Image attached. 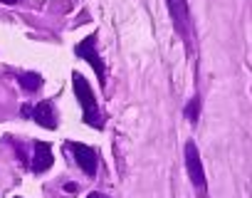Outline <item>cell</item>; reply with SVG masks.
<instances>
[{"label":"cell","instance_id":"ba28073f","mask_svg":"<svg viewBox=\"0 0 252 198\" xmlns=\"http://www.w3.org/2000/svg\"><path fill=\"white\" fill-rule=\"evenodd\" d=\"M20 87L25 92H37L42 87V77L35 74V72H25V74H20Z\"/></svg>","mask_w":252,"mask_h":198},{"label":"cell","instance_id":"277c9868","mask_svg":"<svg viewBox=\"0 0 252 198\" xmlns=\"http://www.w3.org/2000/svg\"><path fill=\"white\" fill-rule=\"evenodd\" d=\"M186 168H188L190 181H193L200 191H205V171H203V164H200L198 146H195L193 141H188V144H186Z\"/></svg>","mask_w":252,"mask_h":198},{"label":"cell","instance_id":"30bf717a","mask_svg":"<svg viewBox=\"0 0 252 198\" xmlns=\"http://www.w3.org/2000/svg\"><path fill=\"white\" fill-rule=\"evenodd\" d=\"M87 198H106V196H101V193H89Z\"/></svg>","mask_w":252,"mask_h":198},{"label":"cell","instance_id":"5b68a950","mask_svg":"<svg viewBox=\"0 0 252 198\" xmlns=\"http://www.w3.org/2000/svg\"><path fill=\"white\" fill-rule=\"evenodd\" d=\"M67 149L74 154V161L82 166V171L87 173V176H94L96 173V166H99V156H96V151L92 149V146H84V144H67Z\"/></svg>","mask_w":252,"mask_h":198},{"label":"cell","instance_id":"8992f818","mask_svg":"<svg viewBox=\"0 0 252 198\" xmlns=\"http://www.w3.org/2000/svg\"><path fill=\"white\" fill-rule=\"evenodd\" d=\"M23 114L25 117H32L40 127H45V129H55L57 127V117H55V109H52V104L47 102H40L35 109L32 107H23Z\"/></svg>","mask_w":252,"mask_h":198},{"label":"cell","instance_id":"8fae6325","mask_svg":"<svg viewBox=\"0 0 252 198\" xmlns=\"http://www.w3.org/2000/svg\"><path fill=\"white\" fill-rule=\"evenodd\" d=\"M3 3H8V5H15V3H18V0H3Z\"/></svg>","mask_w":252,"mask_h":198},{"label":"cell","instance_id":"7a4b0ae2","mask_svg":"<svg viewBox=\"0 0 252 198\" xmlns=\"http://www.w3.org/2000/svg\"><path fill=\"white\" fill-rule=\"evenodd\" d=\"M168 13L173 18V28L181 33L186 42H190V15H188V0H166Z\"/></svg>","mask_w":252,"mask_h":198},{"label":"cell","instance_id":"6da1fadb","mask_svg":"<svg viewBox=\"0 0 252 198\" xmlns=\"http://www.w3.org/2000/svg\"><path fill=\"white\" fill-rule=\"evenodd\" d=\"M72 87H74V94H77L79 104H82V109H84V122H87L89 127H94V129H101L104 122H101L99 107H96V102H94V92H92L89 82H87L79 72H74V74H72Z\"/></svg>","mask_w":252,"mask_h":198},{"label":"cell","instance_id":"52a82bcc","mask_svg":"<svg viewBox=\"0 0 252 198\" xmlns=\"http://www.w3.org/2000/svg\"><path fill=\"white\" fill-rule=\"evenodd\" d=\"M52 149H50V144H45V141H35V154H32V171L35 173H42V171H47L50 166H52Z\"/></svg>","mask_w":252,"mask_h":198},{"label":"cell","instance_id":"9c48e42d","mask_svg":"<svg viewBox=\"0 0 252 198\" xmlns=\"http://www.w3.org/2000/svg\"><path fill=\"white\" fill-rule=\"evenodd\" d=\"M198 114H200V99H193V102H188V107H186V117L190 122H195Z\"/></svg>","mask_w":252,"mask_h":198},{"label":"cell","instance_id":"3957f363","mask_svg":"<svg viewBox=\"0 0 252 198\" xmlns=\"http://www.w3.org/2000/svg\"><path fill=\"white\" fill-rule=\"evenodd\" d=\"M79 57H84L92 67H94V72H96V77H99V82H101V87H106V74H104V65H101V60H99V52H96V37H87L84 42H79L77 45V50H74Z\"/></svg>","mask_w":252,"mask_h":198}]
</instances>
